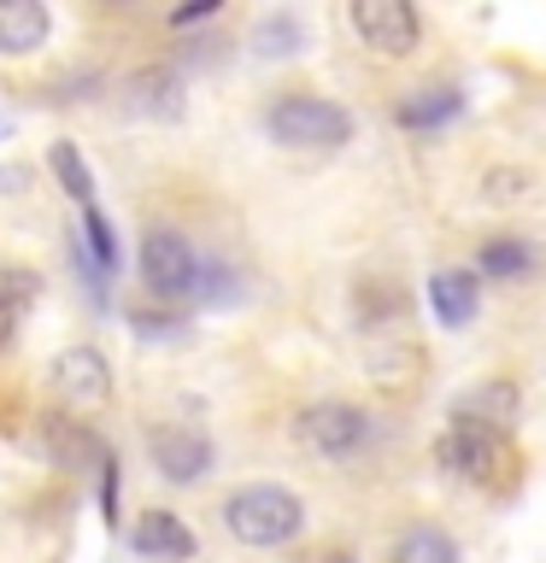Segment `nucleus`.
I'll list each match as a JSON object with an SVG mask.
<instances>
[{
    "label": "nucleus",
    "instance_id": "2",
    "mask_svg": "<svg viewBox=\"0 0 546 563\" xmlns=\"http://www.w3.org/2000/svg\"><path fill=\"white\" fill-rule=\"evenodd\" d=\"M264 130H271L276 147L294 153H335L352 141V112L335 106L324 95H276L271 112H264Z\"/></svg>",
    "mask_w": 546,
    "mask_h": 563
},
{
    "label": "nucleus",
    "instance_id": "12",
    "mask_svg": "<svg viewBox=\"0 0 546 563\" xmlns=\"http://www.w3.org/2000/svg\"><path fill=\"white\" fill-rule=\"evenodd\" d=\"M458 112H465V95H458L452 82H429V88H412V95H400V106H394V123L400 130H412V135H423V130H440V123H452Z\"/></svg>",
    "mask_w": 546,
    "mask_h": 563
},
{
    "label": "nucleus",
    "instance_id": "4",
    "mask_svg": "<svg viewBox=\"0 0 546 563\" xmlns=\"http://www.w3.org/2000/svg\"><path fill=\"white\" fill-rule=\"evenodd\" d=\"M294 434L306 440L317 457H359L370 446V417L352 399H317L294 417Z\"/></svg>",
    "mask_w": 546,
    "mask_h": 563
},
{
    "label": "nucleus",
    "instance_id": "15",
    "mask_svg": "<svg viewBox=\"0 0 546 563\" xmlns=\"http://www.w3.org/2000/svg\"><path fill=\"white\" fill-rule=\"evenodd\" d=\"M387 563H465V552H458V540L447 534V528H435V522H412V528H405V534L394 540Z\"/></svg>",
    "mask_w": 546,
    "mask_h": 563
},
{
    "label": "nucleus",
    "instance_id": "18",
    "mask_svg": "<svg viewBox=\"0 0 546 563\" xmlns=\"http://www.w3.org/2000/svg\"><path fill=\"white\" fill-rule=\"evenodd\" d=\"M130 106L135 112H153V118H176L183 112V88H176L171 70H141L130 82Z\"/></svg>",
    "mask_w": 546,
    "mask_h": 563
},
{
    "label": "nucleus",
    "instance_id": "19",
    "mask_svg": "<svg viewBox=\"0 0 546 563\" xmlns=\"http://www.w3.org/2000/svg\"><path fill=\"white\" fill-rule=\"evenodd\" d=\"M47 170L59 176V188H65L77 206H95V176H88L83 153L70 147V141H53V153H47Z\"/></svg>",
    "mask_w": 546,
    "mask_h": 563
},
{
    "label": "nucleus",
    "instance_id": "16",
    "mask_svg": "<svg viewBox=\"0 0 546 563\" xmlns=\"http://www.w3.org/2000/svg\"><path fill=\"white\" fill-rule=\"evenodd\" d=\"M528 264H535V253H528L517 235H493V241H482V253H476V276L482 282H517Z\"/></svg>",
    "mask_w": 546,
    "mask_h": 563
},
{
    "label": "nucleus",
    "instance_id": "25",
    "mask_svg": "<svg viewBox=\"0 0 546 563\" xmlns=\"http://www.w3.org/2000/svg\"><path fill=\"white\" fill-rule=\"evenodd\" d=\"M329 563H359V558H352V552H335V558H329Z\"/></svg>",
    "mask_w": 546,
    "mask_h": 563
},
{
    "label": "nucleus",
    "instance_id": "10",
    "mask_svg": "<svg viewBox=\"0 0 546 563\" xmlns=\"http://www.w3.org/2000/svg\"><path fill=\"white\" fill-rule=\"evenodd\" d=\"M517 382H505V376H493L482 387H470V394H458L452 405V422H476V429H493V434H511L517 429Z\"/></svg>",
    "mask_w": 546,
    "mask_h": 563
},
{
    "label": "nucleus",
    "instance_id": "14",
    "mask_svg": "<svg viewBox=\"0 0 546 563\" xmlns=\"http://www.w3.org/2000/svg\"><path fill=\"white\" fill-rule=\"evenodd\" d=\"M42 422H47V452L59 457L65 470H106V457H112V452H106L83 422H65V417H42Z\"/></svg>",
    "mask_w": 546,
    "mask_h": 563
},
{
    "label": "nucleus",
    "instance_id": "20",
    "mask_svg": "<svg viewBox=\"0 0 546 563\" xmlns=\"http://www.w3.org/2000/svg\"><path fill=\"white\" fill-rule=\"evenodd\" d=\"M299 42H306V30H299L294 12H271L253 30V47L264 53V59H288V53H299Z\"/></svg>",
    "mask_w": 546,
    "mask_h": 563
},
{
    "label": "nucleus",
    "instance_id": "9",
    "mask_svg": "<svg viewBox=\"0 0 546 563\" xmlns=\"http://www.w3.org/2000/svg\"><path fill=\"white\" fill-rule=\"evenodd\" d=\"M130 545L141 558H153V563H188L194 552H200L194 528L176 517V510H141L135 528H130Z\"/></svg>",
    "mask_w": 546,
    "mask_h": 563
},
{
    "label": "nucleus",
    "instance_id": "3",
    "mask_svg": "<svg viewBox=\"0 0 546 563\" xmlns=\"http://www.w3.org/2000/svg\"><path fill=\"white\" fill-rule=\"evenodd\" d=\"M141 282H148L153 299H188V294H200L206 264L188 246V235H176V229H148V235H141Z\"/></svg>",
    "mask_w": 546,
    "mask_h": 563
},
{
    "label": "nucleus",
    "instance_id": "23",
    "mask_svg": "<svg viewBox=\"0 0 546 563\" xmlns=\"http://www.w3.org/2000/svg\"><path fill=\"white\" fill-rule=\"evenodd\" d=\"M100 510H106V522L118 517V457H106V470H100Z\"/></svg>",
    "mask_w": 546,
    "mask_h": 563
},
{
    "label": "nucleus",
    "instance_id": "7",
    "mask_svg": "<svg viewBox=\"0 0 546 563\" xmlns=\"http://www.w3.org/2000/svg\"><path fill=\"white\" fill-rule=\"evenodd\" d=\"M47 382H53V394H59L70 411H100V405L112 399V364H106L95 346H65V352H53Z\"/></svg>",
    "mask_w": 546,
    "mask_h": 563
},
{
    "label": "nucleus",
    "instance_id": "21",
    "mask_svg": "<svg viewBox=\"0 0 546 563\" xmlns=\"http://www.w3.org/2000/svg\"><path fill=\"white\" fill-rule=\"evenodd\" d=\"M83 246L95 253V264H100L106 276L118 271V235H112V223H106L100 206H83Z\"/></svg>",
    "mask_w": 546,
    "mask_h": 563
},
{
    "label": "nucleus",
    "instance_id": "17",
    "mask_svg": "<svg viewBox=\"0 0 546 563\" xmlns=\"http://www.w3.org/2000/svg\"><path fill=\"white\" fill-rule=\"evenodd\" d=\"M35 294H42V282H35L30 271H0V346L18 334V323H24V311L35 306Z\"/></svg>",
    "mask_w": 546,
    "mask_h": 563
},
{
    "label": "nucleus",
    "instance_id": "6",
    "mask_svg": "<svg viewBox=\"0 0 546 563\" xmlns=\"http://www.w3.org/2000/svg\"><path fill=\"white\" fill-rule=\"evenodd\" d=\"M347 18L359 30V42L370 53H382V59H412L423 42V18L412 0H352Z\"/></svg>",
    "mask_w": 546,
    "mask_h": 563
},
{
    "label": "nucleus",
    "instance_id": "22",
    "mask_svg": "<svg viewBox=\"0 0 546 563\" xmlns=\"http://www.w3.org/2000/svg\"><path fill=\"white\" fill-rule=\"evenodd\" d=\"M523 188H528L523 170H488V200H517Z\"/></svg>",
    "mask_w": 546,
    "mask_h": 563
},
{
    "label": "nucleus",
    "instance_id": "13",
    "mask_svg": "<svg viewBox=\"0 0 546 563\" xmlns=\"http://www.w3.org/2000/svg\"><path fill=\"white\" fill-rule=\"evenodd\" d=\"M47 42V7L42 0H0V53H35Z\"/></svg>",
    "mask_w": 546,
    "mask_h": 563
},
{
    "label": "nucleus",
    "instance_id": "5",
    "mask_svg": "<svg viewBox=\"0 0 546 563\" xmlns=\"http://www.w3.org/2000/svg\"><path fill=\"white\" fill-rule=\"evenodd\" d=\"M435 464L452 475V482H470V487H482L493 482V470L511 464V446H505V434H493V429H476V422H447L435 440Z\"/></svg>",
    "mask_w": 546,
    "mask_h": 563
},
{
    "label": "nucleus",
    "instance_id": "1",
    "mask_svg": "<svg viewBox=\"0 0 546 563\" xmlns=\"http://www.w3.org/2000/svg\"><path fill=\"white\" fill-rule=\"evenodd\" d=\"M223 528L241 545H253V552H276V545L299 540L306 505H299L288 487H276V482H253V487H236L223 499Z\"/></svg>",
    "mask_w": 546,
    "mask_h": 563
},
{
    "label": "nucleus",
    "instance_id": "8",
    "mask_svg": "<svg viewBox=\"0 0 546 563\" xmlns=\"http://www.w3.org/2000/svg\"><path fill=\"white\" fill-rule=\"evenodd\" d=\"M148 452H153V470L176 487L200 482V475L211 470V440L200 429H176V422H165V429L148 434Z\"/></svg>",
    "mask_w": 546,
    "mask_h": 563
},
{
    "label": "nucleus",
    "instance_id": "24",
    "mask_svg": "<svg viewBox=\"0 0 546 563\" xmlns=\"http://www.w3.org/2000/svg\"><path fill=\"white\" fill-rule=\"evenodd\" d=\"M218 12V0H200V7H183V12H171V24L183 30V24H200V18H211Z\"/></svg>",
    "mask_w": 546,
    "mask_h": 563
},
{
    "label": "nucleus",
    "instance_id": "11",
    "mask_svg": "<svg viewBox=\"0 0 546 563\" xmlns=\"http://www.w3.org/2000/svg\"><path fill=\"white\" fill-rule=\"evenodd\" d=\"M482 306V276L476 271H435L429 276V311L440 329H465Z\"/></svg>",
    "mask_w": 546,
    "mask_h": 563
}]
</instances>
